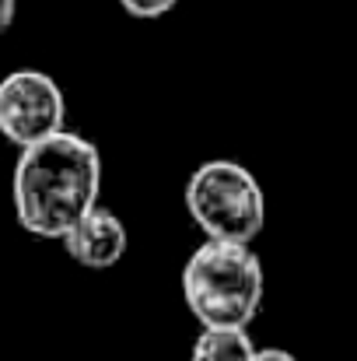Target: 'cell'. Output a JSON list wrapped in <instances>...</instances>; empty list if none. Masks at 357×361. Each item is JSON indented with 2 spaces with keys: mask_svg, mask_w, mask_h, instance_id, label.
I'll list each match as a JSON object with an SVG mask.
<instances>
[{
  "mask_svg": "<svg viewBox=\"0 0 357 361\" xmlns=\"http://www.w3.org/2000/svg\"><path fill=\"white\" fill-rule=\"evenodd\" d=\"M102 190V154L81 137L60 130L56 137L25 147L14 179V218L35 239L60 242L95 204Z\"/></svg>",
  "mask_w": 357,
  "mask_h": 361,
  "instance_id": "cell-1",
  "label": "cell"
},
{
  "mask_svg": "<svg viewBox=\"0 0 357 361\" xmlns=\"http://www.w3.org/2000/svg\"><path fill=\"white\" fill-rule=\"evenodd\" d=\"M263 263L252 245L203 242L182 267V298L200 326L245 330L263 305Z\"/></svg>",
  "mask_w": 357,
  "mask_h": 361,
  "instance_id": "cell-2",
  "label": "cell"
},
{
  "mask_svg": "<svg viewBox=\"0 0 357 361\" xmlns=\"http://www.w3.org/2000/svg\"><path fill=\"white\" fill-rule=\"evenodd\" d=\"M193 225L211 242L252 245L266 225V197L259 179L235 158L203 161L182 190Z\"/></svg>",
  "mask_w": 357,
  "mask_h": 361,
  "instance_id": "cell-3",
  "label": "cell"
},
{
  "mask_svg": "<svg viewBox=\"0 0 357 361\" xmlns=\"http://www.w3.org/2000/svg\"><path fill=\"white\" fill-rule=\"evenodd\" d=\"M67 120V99L56 78L35 67L0 78V137L14 147H35L56 137Z\"/></svg>",
  "mask_w": 357,
  "mask_h": 361,
  "instance_id": "cell-4",
  "label": "cell"
},
{
  "mask_svg": "<svg viewBox=\"0 0 357 361\" xmlns=\"http://www.w3.org/2000/svg\"><path fill=\"white\" fill-rule=\"evenodd\" d=\"M63 249L70 252L74 263L88 267V270H109L130 249V235L126 225L119 221V214H113L109 207H92L67 235H63Z\"/></svg>",
  "mask_w": 357,
  "mask_h": 361,
  "instance_id": "cell-5",
  "label": "cell"
},
{
  "mask_svg": "<svg viewBox=\"0 0 357 361\" xmlns=\"http://www.w3.org/2000/svg\"><path fill=\"white\" fill-rule=\"evenodd\" d=\"M252 355H256V344L245 330L203 326V334L193 341L189 361H249Z\"/></svg>",
  "mask_w": 357,
  "mask_h": 361,
  "instance_id": "cell-6",
  "label": "cell"
},
{
  "mask_svg": "<svg viewBox=\"0 0 357 361\" xmlns=\"http://www.w3.org/2000/svg\"><path fill=\"white\" fill-rule=\"evenodd\" d=\"M179 0H119V7L130 14V18H140V21H151V18H161L175 7Z\"/></svg>",
  "mask_w": 357,
  "mask_h": 361,
  "instance_id": "cell-7",
  "label": "cell"
},
{
  "mask_svg": "<svg viewBox=\"0 0 357 361\" xmlns=\"http://www.w3.org/2000/svg\"><path fill=\"white\" fill-rule=\"evenodd\" d=\"M249 361H298L291 351H284V348H256V355Z\"/></svg>",
  "mask_w": 357,
  "mask_h": 361,
  "instance_id": "cell-8",
  "label": "cell"
},
{
  "mask_svg": "<svg viewBox=\"0 0 357 361\" xmlns=\"http://www.w3.org/2000/svg\"><path fill=\"white\" fill-rule=\"evenodd\" d=\"M14 14H18V0H0V35L14 25Z\"/></svg>",
  "mask_w": 357,
  "mask_h": 361,
  "instance_id": "cell-9",
  "label": "cell"
}]
</instances>
